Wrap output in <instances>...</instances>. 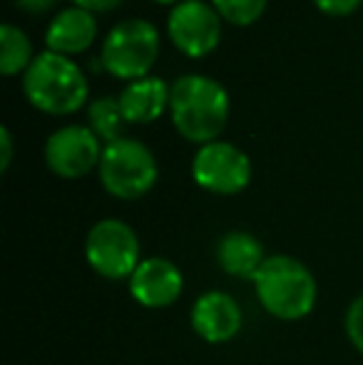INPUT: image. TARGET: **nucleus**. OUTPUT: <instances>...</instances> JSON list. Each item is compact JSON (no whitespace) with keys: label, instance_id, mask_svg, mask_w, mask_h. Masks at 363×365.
Listing matches in <instances>:
<instances>
[{"label":"nucleus","instance_id":"f03ea898","mask_svg":"<svg viewBox=\"0 0 363 365\" xmlns=\"http://www.w3.org/2000/svg\"><path fill=\"white\" fill-rule=\"evenodd\" d=\"M23 95L35 110L65 117L78 112L88 102L90 85L73 58L45 50L35 55L30 68L23 73Z\"/></svg>","mask_w":363,"mask_h":365},{"label":"nucleus","instance_id":"4be33fe9","mask_svg":"<svg viewBox=\"0 0 363 365\" xmlns=\"http://www.w3.org/2000/svg\"><path fill=\"white\" fill-rule=\"evenodd\" d=\"M78 8H85L90 10V13H105V10H115L120 3H125V0H73Z\"/></svg>","mask_w":363,"mask_h":365},{"label":"nucleus","instance_id":"20e7f679","mask_svg":"<svg viewBox=\"0 0 363 365\" xmlns=\"http://www.w3.org/2000/svg\"><path fill=\"white\" fill-rule=\"evenodd\" d=\"M160 30L142 18H127L107 33L100 50V68L117 80L135 82L150 77L160 58Z\"/></svg>","mask_w":363,"mask_h":365},{"label":"nucleus","instance_id":"7ed1b4c3","mask_svg":"<svg viewBox=\"0 0 363 365\" xmlns=\"http://www.w3.org/2000/svg\"><path fill=\"white\" fill-rule=\"evenodd\" d=\"M252 281L259 303L274 318L299 321L314 311L316 279L306 269V264H301L294 256H267Z\"/></svg>","mask_w":363,"mask_h":365},{"label":"nucleus","instance_id":"6ab92c4d","mask_svg":"<svg viewBox=\"0 0 363 365\" xmlns=\"http://www.w3.org/2000/svg\"><path fill=\"white\" fill-rule=\"evenodd\" d=\"M363 0H314V5L326 15H349L354 13Z\"/></svg>","mask_w":363,"mask_h":365},{"label":"nucleus","instance_id":"39448f33","mask_svg":"<svg viewBox=\"0 0 363 365\" xmlns=\"http://www.w3.org/2000/svg\"><path fill=\"white\" fill-rule=\"evenodd\" d=\"M100 182L115 199H140L157 184L160 169L152 149L132 137H122L102 149Z\"/></svg>","mask_w":363,"mask_h":365},{"label":"nucleus","instance_id":"1a4fd4ad","mask_svg":"<svg viewBox=\"0 0 363 365\" xmlns=\"http://www.w3.org/2000/svg\"><path fill=\"white\" fill-rule=\"evenodd\" d=\"M100 137L85 125H68L55 130L45 142V164L63 179H80L100 167Z\"/></svg>","mask_w":363,"mask_h":365},{"label":"nucleus","instance_id":"0eeeda50","mask_svg":"<svg viewBox=\"0 0 363 365\" xmlns=\"http://www.w3.org/2000/svg\"><path fill=\"white\" fill-rule=\"evenodd\" d=\"M192 179L212 194H239L252 182V162L232 142L214 140L202 145L192 159Z\"/></svg>","mask_w":363,"mask_h":365},{"label":"nucleus","instance_id":"ddd939ff","mask_svg":"<svg viewBox=\"0 0 363 365\" xmlns=\"http://www.w3.org/2000/svg\"><path fill=\"white\" fill-rule=\"evenodd\" d=\"M170 87L160 77H142L127 82L120 92V107L130 125H150L170 110Z\"/></svg>","mask_w":363,"mask_h":365},{"label":"nucleus","instance_id":"f8f14e48","mask_svg":"<svg viewBox=\"0 0 363 365\" xmlns=\"http://www.w3.org/2000/svg\"><path fill=\"white\" fill-rule=\"evenodd\" d=\"M97 38V18L85 8H65L50 20L45 30V45L48 50L60 55H80L95 43Z\"/></svg>","mask_w":363,"mask_h":365},{"label":"nucleus","instance_id":"6e6552de","mask_svg":"<svg viewBox=\"0 0 363 365\" xmlns=\"http://www.w3.org/2000/svg\"><path fill=\"white\" fill-rule=\"evenodd\" d=\"M167 35L189 58H204L222 40V15L202 0H182L167 18Z\"/></svg>","mask_w":363,"mask_h":365},{"label":"nucleus","instance_id":"412c9836","mask_svg":"<svg viewBox=\"0 0 363 365\" xmlns=\"http://www.w3.org/2000/svg\"><path fill=\"white\" fill-rule=\"evenodd\" d=\"M13 3L18 5L20 10H25V13L40 15V13H48V10H53L58 0H13Z\"/></svg>","mask_w":363,"mask_h":365},{"label":"nucleus","instance_id":"a211bd4d","mask_svg":"<svg viewBox=\"0 0 363 365\" xmlns=\"http://www.w3.org/2000/svg\"><path fill=\"white\" fill-rule=\"evenodd\" d=\"M346 336L356 351L363 353V296L356 298L346 311Z\"/></svg>","mask_w":363,"mask_h":365},{"label":"nucleus","instance_id":"9d476101","mask_svg":"<svg viewBox=\"0 0 363 365\" xmlns=\"http://www.w3.org/2000/svg\"><path fill=\"white\" fill-rule=\"evenodd\" d=\"M192 328L207 343H229L242 331V308L229 293L207 291L199 296L189 313Z\"/></svg>","mask_w":363,"mask_h":365},{"label":"nucleus","instance_id":"dca6fc26","mask_svg":"<svg viewBox=\"0 0 363 365\" xmlns=\"http://www.w3.org/2000/svg\"><path fill=\"white\" fill-rule=\"evenodd\" d=\"M88 120H90V130L105 145L122 140L127 125H130L120 107V97H100V100H95L88 110Z\"/></svg>","mask_w":363,"mask_h":365},{"label":"nucleus","instance_id":"2eb2a0df","mask_svg":"<svg viewBox=\"0 0 363 365\" xmlns=\"http://www.w3.org/2000/svg\"><path fill=\"white\" fill-rule=\"evenodd\" d=\"M33 60L35 55L28 35L18 25H10V23L0 25V73L5 77L25 73Z\"/></svg>","mask_w":363,"mask_h":365},{"label":"nucleus","instance_id":"f257e3e1","mask_svg":"<svg viewBox=\"0 0 363 365\" xmlns=\"http://www.w3.org/2000/svg\"><path fill=\"white\" fill-rule=\"evenodd\" d=\"M229 95L207 75H182L170 87V117L175 130L194 145L219 140L229 120Z\"/></svg>","mask_w":363,"mask_h":365},{"label":"nucleus","instance_id":"5701e85b","mask_svg":"<svg viewBox=\"0 0 363 365\" xmlns=\"http://www.w3.org/2000/svg\"><path fill=\"white\" fill-rule=\"evenodd\" d=\"M152 3H160V5H177V3H182V0H152Z\"/></svg>","mask_w":363,"mask_h":365},{"label":"nucleus","instance_id":"f3484780","mask_svg":"<svg viewBox=\"0 0 363 365\" xmlns=\"http://www.w3.org/2000/svg\"><path fill=\"white\" fill-rule=\"evenodd\" d=\"M212 5L232 25H252L267 10V0H212Z\"/></svg>","mask_w":363,"mask_h":365},{"label":"nucleus","instance_id":"4468645a","mask_svg":"<svg viewBox=\"0 0 363 365\" xmlns=\"http://www.w3.org/2000/svg\"><path fill=\"white\" fill-rule=\"evenodd\" d=\"M217 261L224 274L254 279L267 256H264L262 241L257 236H252L249 231H229L217 244Z\"/></svg>","mask_w":363,"mask_h":365},{"label":"nucleus","instance_id":"9b49d317","mask_svg":"<svg viewBox=\"0 0 363 365\" xmlns=\"http://www.w3.org/2000/svg\"><path fill=\"white\" fill-rule=\"evenodd\" d=\"M182 271L170 259H145L130 276V293L145 308H167L182 296Z\"/></svg>","mask_w":363,"mask_h":365},{"label":"nucleus","instance_id":"aec40b11","mask_svg":"<svg viewBox=\"0 0 363 365\" xmlns=\"http://www.w3.org/2000/svg\"><path fill=\"white\" fill-rule=\"evenodd\" d=\"M0 169L3 172H8V167H10V162H13V135H10V130L8 127H3L0 130Z\"/></svg>","mask_w":363,"mask_h":365},{"label":"nucleus","instance_id":"423d86ee","mask_svg":"<svg viewBox=\"0 0 363 365\" xmlns=\"http://www.w3.org/2000/svg\"><path fill=\"white\" fill-rule=\"evenodd\" d=\"M85 259L102 279H130L140 261V239L135 229L120 219H102L88 231Z\"/></svg>","mask_w":363,"mask_h":365}]
</instances>
